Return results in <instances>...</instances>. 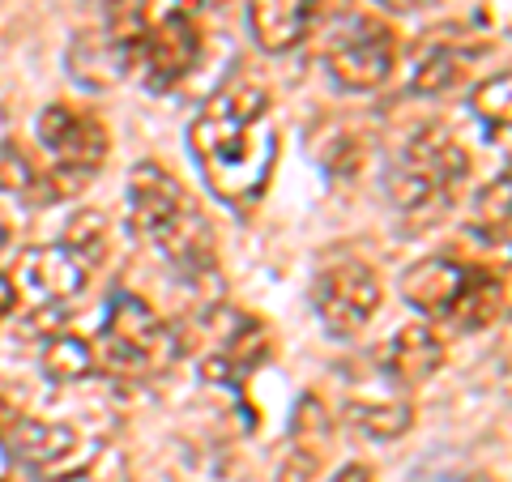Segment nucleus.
Instances as JSON below:
<instances>
[{
  "instance_id": "1",
  "label": "nucleus",
  "mask_w": 512,
  "mask_h": 482,
  "mask_svg": "<svg viewBox=\"0 0 512 482\" xmlns=\"http://www.w3.org/2000/svg\"><path fill=\"white\" fill-rule=\"evenodd\" d=\"M188 150L218 201L252 210L278 167V120L256 82L222 86L188 124Z\"/></svg>"
},
{
  "instance_id": "2",
  "label": "nucleus",
  "mask_w": 512,
  "mask_h": 482,
  "mask_svg": "<svg viewBox=\"0 0 512 482\" xmlns=\"http://www.w3.org/2000/svg\"><path fill=\"white\" fill-rule=\"evenodd\" d=\"M128 227L188 286L218 282V239L197 197L163 163H137L128 171Z\"/></svg>"
},
{
  "instance_id": "3",
  "label": "nucleus",
  "mask_w": 512,
  "mask_h": 482,
  "mask_svg": "<svg viewBox=\"0 0 512 482\" xmlns=\"http://www.w3.org/2000/svg\"><path fill=\"white\" fill-rule=\"evenodd\" d=\"M111 256V222L99 210H82L56 244L26 248L9 273L13 308H26L30 316L69 312V303L82 299L94 269Z\"/></svg>"
},
{
  "instance_id": "4",
  "label": "nucleus",
  "mask_w": 512,
  "mask_h": 482,
  "mask_svg": "<svg viewBox=\"0 0 512 482\" xmlns=\"http://www.w3.org/2000/svg\"><path fill=\"white\" fill-rule=\"evenodd\" d=\"M470 180V154L444 124H419L384 163V197L406 218H440Z\"/></svg>"
},
{
  "instance_id": "5",
  "label": "nucleus",
  "mask_w": 512,
  "mask_h": 482,
  "mask_svg": "<svg viewBox=\"0 0 512 482\" xmlns=\"http://www.w3.org/2000/svg\"><path fill=\"white\" fill-rule=\"evenodd\" d=\"M90 350L99 372L116 380H150L158 372H167L171 359L180 355V333L141 295L120 291L111 295L99 337L90 342Z\"/></svg>"
},
{
  "instance_id": "6",
  "label": "nucleus",
  "mask_w": 512,
  "mask_h": 482,
  "mask_svg": "<svg viewBox=\"0 0 512 482\" xmlns=\"http://www.w3.org/2000/svg\"><path fill=\"white\" fill-rule=\"evenodd\" d=\"M320 64L338 90L372 94L397 69V30L376 13H346L333 22Z\"/></svg>"
},
{
  "instance_id": "7",
  "label": "nucleus",
  "mask_w": 512,
  "mask_h": 482,
  "mask_svg": "<svg viewBox=\"0 0 512 482\" xmlns=\"http://www.w3.org/2000/svg\"><path fill=\"white\" fill-rule=\"evenodd\" d=\"M35 137L47 158V171H52V180H47L52 192H69L94 180L111 150L107 124L77 103H47L35 120Z\"/></svg>"
},
{
  "instance_id": "8",
  "label": "nucleus",
  "mask_w": 512,
  "mask_h": 482,
  "mask_svg": "<svg viewBox=\"0 0 512 482\" xmlns=\"http://www.w3.org/2000/svg\"><path fill=\"white\" fill-rule=\"evenodd\" d=\"M380 295L384 291H380L376 269L359 261V256L338 252L316 269L308 303H312V316L320 320V329L338 337V342H350V337H359L376 320Z\"/></svg>"
},
{
  "instance_id": "9",
  "label": "nucleus",
  "mask_w": 512,
  "mask_h": 482,
  "mask_svg": "<svg viewBox=\"0 0 512 482\" xmlns=\"http://www.w3.org/2000/svg\"><path fill=\"white\" fill-rule=\"evenodd\" d=\"M5 448L9 461L22 465V470L35 482H77L94 470L103 444L77 431L69 423H43V419H13L5 431Z\"/></svg>"
},
{
  "instance_id": "10",
  "label": "nucleus",
  "mask_w": 512,
  "mask_h": 482,
  "mask_svg": "<svg viewBox=\"0 0 512 482\" xmlns=\"http://www.w3.org/2000/svg\"><path fill=\"white\" fill-rule=\"evenodd\" d=\"M205 52V39H201V26L188 9H171L163 18H154L146 39H141V52L133 73L141 77V86L154 90V94H167L184 82V77L201 64Z\"/></svg>"
},
{
  "instance_id": "11",
  "label": "nucleus",
  "mask_w": 512,
  "mask_h": 482,
  "mask_svg": "<svg viewBox=\"0 0 512 482\" xmlns=\"http://www.w3.org/2000/svg\"><path fill=\"white\" fill-rule=\"evenodd\" d=\"M470 273H474V265H466V261H453V256H427V261L410 265L402 273V286H397V291H402V299L419 316L453 325V316L461 308V295H466V286H470Z\"/></svg>"
},
{
  "instance_id": "12",
  "label": "nucleus",
  "mask_w": 512,
  "mask_h": 482,
  "mask_svg": "<svg viewBox=\"0 0 512 482\" xmlns=\"http://www.w3.org/2000/svg\"><path fill=\"white\" fill-rule=\"evenodd\" d=\"M376 367L393 384H402V389L431 380L444 367V342H440V333L431 329V325H402L397 333H389L380 342Z\"/></svg>"
},
{
  "instance_id": "13",
  "label": "nucleus",
  "mask_w": 512,
  "mask_h": 482,
  "mask_svg": "<svg viewBox=\"0 0 512 482\" xmlns=\"http://www.w3.org/2000/svg\"><path fill=\"white\" fill-rule=\"evenodd\" d=\"M320 0H248V35L269 56H282L312 35Z\"/></svg>"
},
{
  "instance_id": "14",
  "label": "nucleus",
  "mask_w": 512,
  "mask_h": 482,
  "mask_svg": "<svg viewBox=\"0 0 512 482\" xmlns=\"http://www.w3.org/2000/svg\"><path fill=\"white\" fill-rule=\"evenodd\" d=\"M474 47H457V43H423L410 69V90L423 99H440V94L457 90L470 73Z\"/></svg>"
},
{
  "instance_id": "15",
  "label": "nucleus",
  "mask_w": 512,
  "mask_h": 482,
  "mask_svg": "<svg viewBox=\"0 0 512 482\" xmlns=\"http://www.w3.org/2000/svg\"><path fill=\"white\" fill-rule=\"evenodd\" d=\"M504 299H508V286H504L500 273L474 265L470 286H466V295H461V308H457V316H453V329L478 333V329L495 325V320H500V312H504Z\"/></svg>"
},
{
  "instance_id": "16",
  "label": "nucleus",
  "mask_w": 512,
  "mask_h": 482,
  "mask_svg": "<svg viewBox=\"0 0 512 482\" xmlns=\"http://www.w3.org/2000/svg\"><path fill=\"white\" fill-rule=\"evenodd\" d=\"M512 184H508V175H495V180L478 192V201L470 205V218H466V227L470 235L478 239V244H487V248H504L508 244V218H512Z\"/></svg>"
},
{
  "instance_id": "17",
  "label": "nucleus",
  "mask_w": 512,
  "mask_h": 482,
  "mask_svg": "<svg viewBox=\"0 0 512 482\" xmlns=\"http://www.w3.org/2000/svg\"><path fill=\"white\" fill-rule=\"evenodd\" d=\"M346 419L367 440H397V436H406V431H410L414 410L406 406V401L359 397V401H350V406H346Z\"/></svg>"
},
{
  "instance_id": "18",
  "label": "nucleus",
  "mask_w": 512,
  "mask_h": 482,
  "mask_svg": "<svg viewBox=\"0 0 512 482\" xmlns=\"http://www.w3.org/2000/svg\"><path fill=\"white\" fill-rule=\"evenodd\" d=\"M470 116L483 124L487 141L508 137V120H512V77L508 73L487 77V82L470 94Z\"/></svg>"
},
{
  "instance_id": "19",
  "label": "nucleus",
  "mask_w": 512,
  "mask_h": 482,
  "mask_svg": "<svg viewBox=\"0 0 512 482\" xmlns=\"http://www.w3.org/2000/svg\"><path fill=\"white\" fill-rule=\"evenodd\" d=\"M39 363H43V376L52 384H77L94 372V350H90V342H82V337L60 333V337H47Z\"/></svg>"
},
{
  "instance_id": "20",
  "label": "nucleus",
  "mask_w": 512,
  "mask_h": 482,
  "mask_svg": "<svg viewBox=\"0 0 512 482\" xmlns=\"http://www.w3.org/2000/svg\"><path fill=\"white\" fill-rule=\"evenodd\" d=\"M43 180H47V175L35 171V163H30L26 150L13 141L5 116H0V192H13V197H22V192H35Z\"/></svg>"
},
{
  "instance_id": "21",
  "label": "nucleus",
  "mask_w": 512,
  "mask_h": 482,
  "mask_svg": "<svg viewBox=\"0 0 512 482\" xmlns=\"http://www.w3.org/2000/svg\"><path fill=\"white\" fill-rule=\"evenodd\" d=\"M320 474V453H312V448H291V457L282 461L278 470V482H316Z\"/></svg>"
},
{
  "instance_id": "22",
  "label": "nucleus",
  "mask_w": 512,
  "mask_h": 482,
  "mask_svg": "<svg viewBox=\"0 0 512 482\" xmlns=\"http://www.w3.org/2000/svg\"><path fill=\"white\" fill-rule=\"evenodd\" d=\"M329 482H372V470H367V465H359V461H350V465H342V470L333 474Z\"/></svg>"
},
{
  "instance_id": "23",
  "label": "nucleus",
  "mask_w": 512,
  "mask_h": 482,
  "mask_svg": "<svg viewBox=\"0 0 512 482\" xmlns=\"http://www.w3.org/2000/svg\"><path fill=\"white\" fill-rule=\"evenodd\" d=\"M9 312H18L13 308V286H9V273H0V320H5Z\"/></svg>"
},
{
  "instance_id": "24",
  "label": "nucleus",
  "mask_w": 512,
  "mask_h": 482,
  "mask_svg": "<svg viewBox=\"0 0 512 482\" xmlns=\"http://www.w3.org/2000/svg\"><path fill=\"white\" fill-rule=\"evenodd\" d=\"M9 478H13V461H9L5 440H0V482H9Z\"/></svg>"
},
{
  "instance_id": "25",
  "label": "nucleus",
  "mask_w": 512,
  "mask_h": 482,
  "mask_svg": "<svg viewBox=\"0 0 512 482\" xmlns=\"http://www.w3.org/2000/svg\"><path fill=\"white\" fill-rule=\"evenodd\" d=\"M376 5H384V9H414V5H423V0H376Z\"/></svg>"
}]
</instances>
